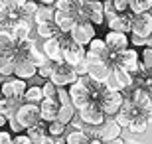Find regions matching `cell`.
I'll return each mask as SVG.
<instances>
[{
    "mask_svg": "<svg viewBox=\"0 0 152 144\" xmlns=\"http://www.w3.org/2000/svg\"><path fill=\"white\" fill-rule=\"evenodd\" d=\"M113 63L134 77L136 73L140 71V51L134 50V48H126V50L115 53L113 56Z\"/></svg>",
    "mask_w": 152,
    "mask_h": 144,
    "instance_id": "1",
    "label": "cell"
},
{
    "mask_svg": "<svg viewBox=\"0 0 152 144\" xmlns=\"http://www.w3.org/2000/svg\"><path fill=\"white\" fill-rule=\"evenodd\" d=\"M105 85H107V89H111V91H121V93H124V91H129V89L134 87V79H132L130 73H126L118 65H113V69L109 73Z\"/></svg>",
    "mask_w": 152,
    "mask_h": 144,
    "instance_id": "2",
    "label": "cell"
},
{
    "mask_svg": "<svg viewBox=\"0 0 152 144\" xmlns=\"http://www.w3.org/2000/svg\"><path fill=\"white\" fill-rule=\"evenodd\" d=\"M26 89H28V83H26L24 79L8 77V79H4V81L0 83V97H2V99H10V101L22 103Z\"/></svg>",
    "mask_w": 152,
    "mask_h": 144,
    "instance_id": "3",
    "label": "cell"
},
{
    "mask_svg": "<svg viewBox=\"0 0 152 144\" xmlns=\"http://www.w3.org/2000/svg\"><path fill=\"white\" fill-rule=\"evenodd\" d=\"M97 103H99L101 111L105 113V116H107V118H113V116L121 111V107H123L124 95L121 93V91H111V89H107V91L99 97V101H97Z\"/></svg>",
    "mask_w": 152,
    "mask_h": 144,
    "instance_id": "4",
    "label": "cell"
},
{
    "mask_svg": "<svg viewBox=\"0 0 152 144\" xmlns=\"http://www.w3.org/2000/svg\"><path fill=\"white\" fill-rule=\"evenodd\" d=\"M69 38L73 39L77 45L87 48L91 39L97 38V28L91 22H87V20H77V24L73 26V30L69 32Z\"/></svg>",
    "mask_w": 152,
    "mask_h": 144,
    "instance_id": "5",
    "label": "cell"
},
{
    "mask_svg": "<svg viewBox=\"0 0 152 144\" xmlns=\"http://www.w3.org/2000/svg\"><path fill=\"white\" fill-rule=\"evenodd\" d=\"M77 79L79 77H77V73H75V69L71 65H67V63H56V67H53V71L50 75V81L56 87H65V89L69 85H73Z\"/></svg>",
    "mask_w": 152,
    "mask_h": 144,
    "instance_id": "6",
    "label": "cell"
},
{
    "mask_svg": "<svg viewBox=\"0 0 152 144\" xmlns=\"http://www.w3.org/2000/svg\"><path fill=\"white\" fill-rule=\"evenodd\" d=\"M79 20H87L93 26H103L105 24V12H103V2L99 0H85L83 8H81V14H79Z\"/></svg>",
    "mask_w": 152,
    "mask_h": 144,
    "instance_id": "7",
    "label": "cell"
},
{
    "mask_svg": "<svg viewBox=\"0 0 152 144\" xmlns=\"http://www.w3.org/2000/svg\"><path fill=\"white\" fill-rule=\"evenodd\" d=\"M77 115H79V118H81V122H83L85 126H101L103 122L107 121L105 113L101 111L99 103H95V101H91L89 105H85L83 109H79Z\"/></svg>",
    "mask_w": 152,
    "mask_h": 144,
    "instance_id": "8",
    "label": "cell"
},
{
    "mask_svg": "<svg viewBox=\"0 0 152 144\" xmlns=\"http://www.w3.org/2000/svg\"><path fill=\"white\" fill-rule=\"evenodd\" d=\"M16 121L22 124L24 130H28V128L36 126L39 121V105H32V103H22V105L18 107L16 111Z\"/></svg>",
    "mask_w": 152,
    "mask_h": 144,
    "instance_id": "9",
    "label": "cell"
},
{
    "mask_svg": "<svg viewBox=\"0 0 152 144\" xmlns=\"http://www.w3.org/2000/svg\"><path fill=\"white\" fill-rule=\"evenodd\" d=\"M67 93H69V103H71L77 111H79V109H83L85 105H89L91 101H93L89 89L85 87L79 79L75 81L73 85H69V87H67Z\"/></svg>",
    "mask_w": 152,
    "mask_h": 144,
    "instance_id": "10",
    "label": "cell"
},
{
    "mask_svg": "<svg viewBox=\"0 0 152 144\" xmlns=\"http://www.w3.org/2000/svg\"><path fill=\"white\" fill-rule=\"evenodd\" d=\"M130 34H134L138 38H144V39L150 38L152 36V16H150V12L132 16V20H130Z\"/></svg>",
    "mask_w": 152,
    "mask_h": 144,
    "instance_id": "11",
    "label": "cell"
},
{
    "mask_svg": "<svg viewBox=\"0 0 152 144\" xmlns=\"http://www.w3.org/2000/svg\"><path fill=\"white\" fill-rule=\"evenodd\" d=\"M103 39H105V45H107V50L111 51V56H115V53H118V51L130 48L129 34H123V32H111V30H109Z\"/></svg>",
    "mask_w": 152,
    "mask_h": 144,
    "instance_id": "12",
    "label": "cell"
},
{
    "mask_svg": "<svg viewBox=\"0 0 152 144\" xmlns=\"http://www.w3.org/2000/svg\"><path fill=\"white\" fill-rule=\"evenodd\" d=\"M42 51H44V56L48 57V61H53V63H63V50H61L59 36L50 38V39H44Z\"/></svg>",
    "mask_w": 152,
    "mask_h": 144,
    "instance_id": "13",
    "label": "cell"
},
{
    "mask_svg": "<svg viewBox=\"0 0 152 144\" xmlns=\"http://www.w3.org/2000/svg\"><path fill=\"white\" fill-rule=\"evenodd\" d=\"M138 115H142V113L138 111V109H136V107L132 105V103H130L126 97H124V103H123V107H121V111H118L117 115L113 116V118L118 122V124H121V126H129V122L134 121Z\"/></svg>",
    "mask_w": 152,
    "mask_h": 144,
    "instance_id": "14",
    "label": "cell"
},
{
    "mask_svg": "<svg viewBox=\"0 0 152 144\" xmlns=\"http://www.w3.org/2000/svg\"><path fill=\"white\" fill-rule=\"evenodd\" d=\"M38 75V67L28 59V57H20L16 59V67H14V77L18 79H24V81H28V79H34Z\"/></svg>",
    "mask_w": 152,
    "mask_h": 144,
    "instance_id": "15",
    "label": "cell"
},
{
    "mask_svg": "<svg viewBox=\"0 0 152 144\" xmlns=\"http://www.w3.org/2000/svg\"><path fill=\"white\" fill-rule=\"evenodd\" d=\"M130 20H132V14L130 12H124V14H115L111 20H107V28L111 32H123V34H130Z\"/></svg>",
    "mask_w": 152,
    "mask_h": 144,
    "instance_id": "16",
    "label": "cell"
},
{
    "mask_svg": "<svg viewBox=\"0 0 152 144\" xmlns=\"http://www.w3.org/2000/svg\"><path fill=\"white\" fill-rule=\"evenodd\" d=\"M79 18L73 16V14H65L61 10H56L53 14V24H56V28L59 30V34H69L73 30V26L77 24Z\"/></svg>",
    "mask_w": 152,
    "mask_h": 144,
    "instance_id": "17",
    "label": "cell"
},
{
    "mask_svg": "<svg viewBox=\"0 0 152 144\" xmlns=\"http://www.w3.org/2000/svg\"><path fill=\"white\" fill-rule=\"evenodd\" d=\"M113 61H101V63H93V65H89V69H87V75H89L91 79H95V81H99V83H105L109 77V73H111V69H113Z\"/></svg>",
    "mask_w": 152,
    "mask_h": 144,
    "instance_id": "18",
    "label": "cell"
},
{
    "mask_svg": "<svg viewBox=\"0 0 152 144\" xmlns=\"http://www.w3.org/2000/svg\"><path fill=\"white\" fill-rule=\"evenodd\" d=\"M121 130H123V126H121L115 118H107V121L99 126V134H101V140H103V142L118 138V136H121Z\"/></svg>",
    "mask_w": 152,
    "mask_h": 144,
    "instance_id": "19",
    "label": "cell"
},
{
    "mask_svg": "<svg viewBox=\"0 0 152 144\" xmlns=\"http://www.w3.org/2000/svg\"><path fill=\"white\" fill-rule=\"evenodd\" d=\"M57 109H59V103L57 101H50V99H44L39 103V121L42 122H53L57 116Z\"/></svg>",
    "mask_w": 152,
    "mask_h": 144,
    "instance_id": "20",
    "label": "cell"
},
{
    "mask_svg": "<svg viewBox=\"0 0 152 144\" xmlns=\"http://www.w3.org/2000/svg\"><path fill=\"white\" fill-rule=\"evenodd\" d=\"M85 50H87V53H93V56L101 57V59L113 61V56H111V51L107 50V45H105V39H103V38H93Z\"/></svg>",
    "mask_w": 152,
    "mask_h": 144,
    "instance_id": "21",
    "label": "cell"
},
{
    "mask_svg": "<svg viewBox=\"0 0 152 144\" xmlns=\"http://www.w3.org/2000/svg\"><path fill=\"white\" fill-rule=\"evenodd\" d=\"M83 4H85V0H57L53 8H56V10L65 12V14H73V16L79 18Z\"/></svg>",
    "mask_w": 152,
    "mask_h": 144,
    "instance_id": "22",
    "label": "cell"
},
{
    "mask_svg": "<svg viewBox=\"0 0 152 144\" xmlns=\"http://www.w3.org/2000/svg\"><path fill=\"white\" fill-rule=\"evenodd\" d=\"M14 50H16V39H14L12 32L0 28V56L14 53Z\"/></svg>",
    "mask_w": 152,
    "mask_h": 144,
    "instance_id": "23",
    "label": "cell"
},
{
    "mask_svg": "<svg viewBox=\"0 0 152 144\" xmlns=\"http://www.w3.org/2000/svg\"><path fill=\"white\" fill-rule=\"evenodd\" d=\"M12 36H14V39L18 42H24V39L30 38V32H32V22H26V20H18L14 26L10 28Z\"/></svg>",
    "mask_w": 152,
    "mask_h": 144,
    "instance_id": "24",
    "label": "cell"
},
{
    "mask_svg": "<svg viewBox=\"0 0 152 144\" xmlns=\"http://www.w3.org/2000/svg\"><path fill=\"white\" fill-rule=\"evenodd\" d=\"M75 115H77V109H75L71 103H67V105H59L56 121L61 122V124H65V126H69V124H71V121L75 118Z\"/></svg>",
    "mask_w": 152,
    "mask_h": 144,
    "instance_id": "25",
    "label": "cell"
},
{
    "mask_svg": "<svg viewBox=\"0 0 152 144\" xmlns=\"http://www.w3.org/2000/svg\"><path fill=\"white\" fill-rule=\"evenodd\" d=\"M14 67H16V57L8 53V56H0V77L8 79L14 77Z\"/></svg>",
    "mask_w": 152,
    "mask_h": 144,
    "instance_id": "26",
    "label": "cell"
},
{
    "mask_svg": "<svg viewBox=\"0 0 152 144\" xmlns=\"http://www.w3.org/2000/svg\"><path fill=\"white\" fill-rule=\"evenodd\" d=\"M53 14H56V8H53V6H44V4H39L38 10H36L34 22H36V24L53 22Z\"/></svg>",
    "mask_w": 152,
    "mask_h": 144,
    "instance_id": "27",
    "label": "cell"
},
{
    "mask_svg": "<svg viewBox=\"0 0 152 144\" xmlns=\"http://www.w3.org/2000/svg\"><path fill=\"white\" fill-rule=\"evenodd\" d=\"M36 34H38L42 39H50L59 36V30L56 28L53 22H45V24H36Z\"/></svg>",
    "mask_w": 152,
    "mask_h": 144,
    "instance_id": "28",
    "label": "cell"
},
{
    "mask_svg": "<svg viewBox=\"0 0 152 144\" xmlns=\"http://www.w3.org/2000/svg\"><path fill=\"white\" fill-rule=\"evenodd\" d=\"M38 2L36 0H28L26 4L18 10V16H20V20H26V22H32L34 24V16H36V10H38Z\"/></svg>",
    "mask_w": 152,
    "mask_h": 144,
    "instance_id": "29",
    "label": "cell"
},
{
    "mask_svg": "<svg viewBox=\"0 0 152 144\" xmlns=\"http://www.w3.org/2000/svg\"><path fill=\"white\" fill-rule=\"evenodd\" d=\"M20 105H22V103H18V101H10V99H2V97H0V116H4L6 121H8L10 116L16 115Z\"/></svg>",
    "mask_w": 152,
    "mask_h": 144,
    "instance_id": "30",
    "label": "cell"
},
{
    "mask_svg": "<svg viewBox=\"0 0 152 144\" xmlns=\"http://www.w3.org/2000/svg\"><path fill=\"white\" fill-rule=\"evenodd\" d=\"M44 101V93H42V85H32L26 89L24 93V103H32V105H39Z\"/></svg>",
    "mask_w": 152,
    "mask_h": 144,
    "instance_id": "31",
    "label": "cell"
},
{
    "mask_svg": "<svg viewBox=\"0 0 152 144\" xmlns=\"http://www.w3.org/2000/svg\"><path fill=\"white\" fill-rule=\"evenodd\" d=\"M150 8H152V0H129V12L132 16L150 12Z\"/></svg>",
    "mask_w": 152,
    "mask_h": 144,
    "instance_id": "32",
    "label": "cell"
},
{
    "mask_svg": "<svg viewBox=\"0 0 152 144\" xmlns=\"http://www.w3.org/2000/svg\"><path fill=\"white\" fill-rule=\"evenodd\" d=\"M129 132H132V134H144L146 132V128H148V121L144 118V115H138L134 118V121H130L129 122Z\"/></svg>",
    "mask_w": 152,
    "mask_h": 144,
    "instance_id": "33",
    "label": "cell"
},
{
    "mask_svg": "<svg viewBox=\"0 0 152 144\" xmlns=\"http://www.w3.org/2000/svg\"><path fill=\"white\" fill-rule=\"evenodd\" d=\"M140 71L152 75V50L150 48H142L140 51Z\"/></svg>",
    "mask_w": 152,
    "mask_h": 144,
    "instance_id": "34",
    "label": "cell"
},
{
    "mask_svg": "<svg viewBox=\"0 0 152 144\" xmlns=\"http://www.w3.org/2000/svg\"><path fill=\"white\" fill-rule=\"evenodd\" d=\"M48 126V134H50L51 138H63L65 136V124H61V122H57V121H53V122H48L45 124Z\"/></svg>",
    "mask_w": 152,
    "mask_h": 144,
    "instance_id": "35",
    "label": "cell"
},
{
    "mask_svg": "<svg viewBox=\"0 0 152 144\" xmlns=\"http://www.w3.org/2000/svg\"><path fill=\"white\" fill-rule=\"evenodd\" d=\"M65 144H89V138L83 130H71L65 134Z\"/></svg>",
    "mask_w": 152,
    "mask_h": 144,
    "instance_id": "36",
    "label": "cell"
},
{
    "mask_svg": "<svg viewBox=\"0 0 152 144\" xmlns=\"http://www.w3.org/2000/svg\"><path fill=\"white\" fill-rule=\"evenodd\" d=\"M28 59L32 61L36 67H42L44 63H48V57H45V56H44V51L38 50V48H34V50H32V53L28 56Z\"/></svg>",
    "mask_w": 152,
    "mask_h": 144,
    "instance_id": "37",
    "label": "cell"
},
{
    "mask_svg": "<svg viewBox=\"0 0 152 144\" xmlns=\"http://www.w3.org/2000/svg\"><path fill=\"white\" fill-rule=\"evenodd\" d=\"M42 93H44V99L56 101V97H57V87L51 83V81H45V83L42 85Z\"/></svg>",
    "mask_w": 152,
    "mask_h": 144,
    "instance_id": "38",
    "label": "cell"
},
{
    "mask_svg": "<svg viewBox=\"0 0 152 144\" xmlns=\"http://www.w3.org/2000/svg\"><path fill=\"white\" fill-rule=\"evenodd\" d=\"M53 67H56V63H53V61H48V63H44L42 67H38V75L44 77L45 81H50V75H51V71H53Z\"/></svg>",
    "mask_w": 152,
    "mask_h": 144,
    "instance_id": "39",
    "label": "cell"
},
{
    "mask_svg": "<svg viewBox=\"0 0 152 144\" xmlns=\"http://www.w3.org/2000/svg\"><path fill=\"white\" fill-rule=\"evenodd\" d=\"M6 124H8V128H10V132H12V134H22V132H26V130L22 128V124L16 121V116H10Z\"/></svg>",
    "mask_w": 152,
    "mask_h": 144,
    "instance_id": "40",
    "label": "cell"
},
{
    "mask_svg": "<svg viewBox=\"0 0 152 144\" xmlns=\"http://www.w3.org/2000/svg\"><path fill=\"white\" fill-rule=\"evenodd\" d=\"M129 44L130 48H146V39L144 38H138V36H134V34H129Z\"/></svg>",
    "mask_w": 152,
    "mask_h": 144,
    "instance_id": "41",
    "label": "cell"
},
{
    "mask_svg": "<svg viewBox=\"0 0 152 144\" xmlns=\"http://www.w3.org/2000/svg\"><path fill=\"white\" fill-rule=\"evenodd\" d=\"M113 2V8L117 14H124L129 12V0H111Z\"/></svg>",
    "mask_w": 152,
    "mask_h": 144,
    "instance_id": "42",
    "label": "cell"
},
{
    "mask_svg": "<svg viewBox=\"0 0 152 144\" xmlns=\"http://www.w3.org/2000/svg\"><path fill=\"white\" fill-rule=\"evenodd\" d=\"M56 101L59 103V105H67V103H69V93H67V89H65V87H57Z\"/></svg>",
    "mask_w": 152,
    "mask_h": 144,
    "instance_id": "43",
    "label": "cell"
},
{
    "mask_svg": "<svg viewBox=\"0 0 152 144\" xmlns=\"http://www.w3.org/2000/svg\"><path fill=\"white\" fill-rule=\"evenodd\" d=\"M2 2L10 8V12H18L24 4H26V2H28V0H2Z\"/></svg>",
    "mask_w": 152,
    "mask_h": 144,
    "instance_id": "44",
    "label": "cell"
},
{
    "mask_svg": "<svg viewBox=\"0 0 152 144\" xmlns=\"http://www.w3.org/2000/svg\"><path fill=\"white\" fill-rule=\"evenodd\" d=\"M12 144H34V142L28 138L26 132H22V134H14L12 136Z\"/></svg>",
    "mask_w": 152,
    "mask_h": 144,
    "instance_id": "45",
    "label": "cell"
},
{
    "mask_svg": "<svg viewBox=\"0 0 152 144\" xmlns=\"http://www.w3.org/2000/svg\"><path fill=\"white\" fill-rule=\"evenodd\" d=\"M75 69V73H77V77H83V75H87V69H89V63L87 61H81V63H77V65L73 67Z\"/></svg>",
    "mask_w": 152,
    "mask_h": 144,
    "instance_id": "46",
    "label": "cell"
},
{
    "mask_svg": "<svg viewBox=\"0 0 152 144\" xmlns=\"http://www.w3.org/2000/svg\"><path fill=\"white\" fill-rule=\"evenodd\" d=\"M8 16H10V8H8V6H6L4 2L0 0V26H2V24L8 20Z\"/></svg>",
    "mask_w": 152,
    "mask_h": 144,
    "instance_id": "47",
    "label": "cell"
},
{
    "mask_svg": "<svg viewBox=\"0 0 152 144\" xmlns=\"http://www.w3.org/2000/svg\"><path fill=\"white\" fill-rule=\"evenodd\" d=\"M0 144H12V132H8V130H0Z\"/></svg>",
    "mask_w": 152,
    "mask_h": 144,
    "instance_id": "48",
    "label": "cell"
},
{
    "mask_svg": "<svg viewBox=\"0 0 152 144\" xmlns=\"http://www.w3.org/2000/svg\"><path fill=\"white\" fill-rule=\"evenodd\" d=\"M38 4H44V6H56L57 0H36Z\"/></svg>",
    "mask_w": 152,
    "mask_h": 144,
    "instance_id": "49",
    "label": "cell"
},
{
    "mask_svg": "<svg viewBox=\"0 0 152 144\" xmlns=\"http://www.w3.org/2000/svg\"><path fill=\"white\" fill-rule=\"evenodd\" d=\"M142 115H144V118H146V121H148V124H150V122H152V107L148 109V111H144Z\"/></svg>",
    "mask_w": 152,
    "mask_h": 144,
    "instance_id": "50",
    "label": "cell"
},
{
    "mask_svg": "<svg viewBox=\"0 0 152 144\" xmlns=\"http://www.w3.org/2000/svg\"><path fill=\"white\" fill-rule=\"evenodd\" d=\"M103 144H124V140L118 136V138H115V140H107V142H103Z\"/></svg>",
    "mask_w": 152,
    "mask_h": 144,
    "instance_id": "51",
    "label": "cell"
},
{
    "mask_svg": "<svg viewBox=\"0 0 152 144\" xmlns=\"http://www.w3.org/2000/svg\"><path fill=\"white\" fill-rule=\"evenodd\" d=\"M6 122H8V121H6L4 116H0V130H2V126H6Z\"/></svg>",
    "mask_w": 152,
    "mask_h": 144,
    "instance_id": "52",
    "label": "cell"
},
{
    "mask_svg": "<svg viewBox=\"0 0 152 144\" xmlns=\"http://www.w3.org/2000/svg\"><path fill=\"white\" fill-rule=\"evenodd\" d=\"M124 144H144V142H138V140H124Z\"/></svg>",
    "mask_w": 152,
    "mask_h": 144,
    "instance_id": "53",
    "label": "cell"
},
{
    "mask_svg": "<svg viewBox=\"0 0 152 144\" xmlns=\"http://www.w3.org/2000/svg\"><path fill=\"white\" fill-rule=\"evenodd\" d=\"M146 48H150V50H152V36L146 39Z\"/></svg>",
    "mask_w": 152,
    "mask_h": 144,
    "instance_id": "54",
    "label": "cell"
},
{
    "mask_svg": "<svg viewBox=\"0 0 152 144\" xmlns=\"http://www.w3.org/2000/svg\"><path fill=\"white\" fill-rule=\"evenodd\" d=\"M150 16H152V8H150Z\"/></svg>",
    "mask_w": 152,
    "mask_h": 144,
    "instance_id": "55",
    "label": "cell"
},
{
    "mask_svg": "<svg viewBox=\"0 0 152 144\" xmlns=\"http://www.w3.org/2000/svg\"><path fill=\"white\" fill-rule=\"evenodd\" d=\"M99 2H105V0H99Z\"/></svg>",
    "mask_w": 152,
    "mask_h": 144,
    "instance_id": "56",
    "label": "cell"
}]
</instances>
